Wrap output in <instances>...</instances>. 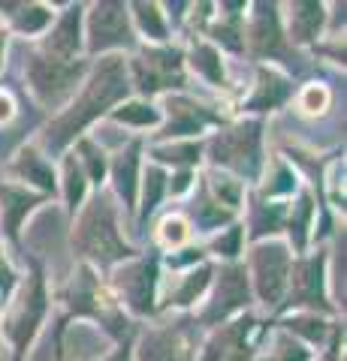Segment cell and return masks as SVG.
<instances>
[{"mask_svg":"<svg viewBox=\"0 0 347 361\" xmlns=\"http://www.w3.org/2000/svg\"><path fill=\"white\" fill-rule=\"evenodd\" d=\"M127 94V73H124V61L121 58H106L100 61L94 70L91 82H88L85 94L79 103H73L70 111H64L61 118L52 121V127L46 133V145L52 151H61L66 142H73L88 123L100 118L109 106H115L121 97Z\"/></svg>","mask_w":347,"mask_h":361,"instance_id":"cell-1","label":"cell"},{"mask_svg":"<svg viewBox=\"0 0 347 361\" xmlns=\"http://www.w3.org/2000/svg\"><path fill=\"white\" fill-rule=\"evenodd\" d=\"M73 241L85 256H91L94 262H100V265H112V262L127 259L133 253L130 247L121 241L115 211H112L109 199L103 193H100L91 205L85 208V214L79 217V226H76Z\"/></svg>","mask_w":347,"mask_h":361,"instance_id":"cell-2","label":"cell"},{"mask_svg":"<svg viewBox=\"0 0 347 361\" xmlns=\"http://www.w3.org/2000/svg\"><path fill=\"white\" fill-rule=\"evenodd\" d=\"M211 160L233 169L245 178H257L260 172V123H239L233 130H223L211 142Z\"/></svg>","mask_w":347,"mask_h":361,"instance_id":"cell-3","label":"cell"},{"mask_svg":"<svg viewBox=\"0 0 347 361\" xmlns=\"http://www.w3.org/2000/svg\"><path fill=\"white\" fill-rule=\"evenodd\" d=\"M79 73H82V63L61 61V58H52V54H33L28 63L33 94L46 106H58L73 90V85L79 82Z\"/></svg>","mask_w":347,"mask_h":361,"instance_id":"cell-4","label":"cell"},{"mask_svg":"<svg viewBox=\"0 0 347 361\" xmlns=\"http://www.w3.org/2000/svg\"><path fill=\"white\" fill-rule=\"evenodd\" d=\"M42 313H46V286H42L40 271H33L30 283L25 286V292H21V298H18L13 319L6 325V334L13 337V346H16V361H21V355H25V349L30 343L33 331H37Z\"/></svg>","mask_w":347,"mask_h":361,"instance_id":"cell-5","label":"cell"},{"mask_svg":"<svg viewBox=\"0 0 347 361\" xmlns=\"http://www.w3.org/2000/svg\"><path fill=\"white\" fill-rule=\"evenodd\" d=\"M290 253L281 244H263L254 250V280L266 304H278L290 280Z\"/></svg>","mask_w":347,"mask_h":361,"instance_id":"cell-6","label":"cell"},{"mask_svg":"<svg viewBox=\"0 0 347 361\" xmlns=\"http://www.w3.org/2000/svg\"><path fill=\"white\" fill-rule=\"evenodd\" d=\"M88 33H91L88 49L94 54L112 49V45H133L124 4H97L91 13V21H88Z\"/></svg>","mask_w":347,"mask_h":361,"instance_id":"cell-7","label":"cell"},{"mask_svg":"<svg viewBox=\"0 0 347 361\" xmlns=\"http://www.w3.org/2000/svg\"><path fill=\"white\" fill-rule=\"evenodd\" d=\"M133 75L142 94H154L160 87L182 85V58L178 51H145L133 61Z\"/></svg>","mask_w":347,"mask_h":361,"instance_id":"cell-8","label":"cell"},{"mask_svg":"<svg viewBox=\"0 0 347 361\" xmlns=\"http://www.w3.org/2000/svg\"><path fill=\"white\" fill-rule=\"evenodd\" d=\"M245 277L248 274H245V268H239V265L220 271L215 301H211L208 310H206V322H218L227 313H233V310H239V307L248 304V280Z\"/></svg>","mask_w":347,"mask_h":361,"instance_id":"cell-9","label":"cell"},{"mask_svg":"<svg viewBox=\"0 0 347 361\" xmlns=\"http://www.w3.org/2000/svg\"><path fill=\"white\" fill-rule=\"evenodd\" d=\"M142 361H190V341L187 331L170 325V329H154L142 337L139 349Z\"/></svg>","mask_w":347,"mask_h":361,"instance_id":"cell-10","label":"cell"},{"mask_svg":"<svg viewBox=\"0 0 347 361\" xmlns=\"http://www.w3.org/2000/svg\"><path fill=\"white\" fill-rule=\"evenodd\" d=\"M154 259L148 262H136V265H130V268H124L118 274V286H121V292H124V298H127V304L136 313H151V301H154Z\"/></svg>","mask_w":347,"mask_h":361,"instance_id":"cell-11","label":"cell"},{"mask_svg":"<svg viewBox=\"0 0 347 361\" xmlns=\"http://www.w3.org/2000/svg\"><path fill=\"white\" fill-rule=\"evenodd\" d=\"M290 280H293V295H290L293 304L327 307V298H323V256L290 265Z\"/></svg>","mask_w":347,"mask_h":361,"instance_id":"cell-12","label":"cell"},{"mask_svg":"<svg viewBox=\"0 0 347 361\" xmlns=\"http://www.w3.org/2000/svg\"><path fill=\"white\" fill-rule=\"evenodd\" d=\"M260 13L254 18V27H251V39H254V51L257 54H284L287 45L281 37V27H278V16H275V6H266L260 4L257 6Z\"/></svg>","mask_w":347,"mask_h":361,"instance_id":"cell-13","label":"cell"},{"mask_svg":"<svg viewBox=\"0 0 347 361\" xmlns=\"http://www.w3.org/2000/svg\"><path fill=\"white\" fill-rule=\"evenodd\" d=\"M40 205V196H30L18 187H0V211H4V232L9 238H18V229H21V220L28 217L30 208Z\"/></svg>","mask_w":347,"mask_h":361,"instance_id":"cell-14","label":"cell"},{"mask_svg":"<svg viewBox=\"0 0 347 361\" xmlns=\"http://www.w3.org/2000/svg\"><path fill=\"white\" fill-rule=\"evenodd\" d=\"M79 6L66 9L64 18L58 21V27H54V33L49 37L46 49L52 58H61V61H70V54H76V49H79Z\"/></svg>","mask_w":347,"mask_h":361,"instance_id":"cell-15","label":"cell"},{"mask_svg":"<svg viewBox=\"0 0 347 361\" xmlns=\"http://www.w3.org/2000/svg\"><path fill=\"white\" fill-rule=\"evenodd\" d=\"M170 127H166V135H184V133H199L208 121H215L203 106L190 103V99H170Z\"/></svg>","mask_w":347,"mask_h":361,"instance_id":"cell-16","label":"cell"},{"mask_svg":"<svg viewBox=\"0 0 347 361\" xmlns=\"http://www.w3.org/2000/svg\"><path fill=\"white\" fill-rule=\"evenodd\" d=\"M136 172H139V142H133L127 151L118 154L115 166H112L115 187H118V193L124 199L127 208H133V202H136Z\"/></svg>","mask_w":347,"mask_h":361,"instance_id":"cell-17","label":"cell"},{"mask_svg":"<svg viewBox=\"0 0 347 361\" xmlns=\"http://www.w3.org/2000/svg\"><path fill=\"white\" fill-rule=\"evenodd\" d=\"M287 90H290V87H287V82H284L281 75L263 70V73H260V85H257V94L251 97L248 109H275L278 103H284Z\"/></svg>","mask_w":347,"mask_h":361,"instance_id":"cell-18","label":"cell"},{"mask_svg":"<svg viewBox=\"0 0 347 361\" xmlns=\"http://www.w3.org/2000/svg\"><path fill=\"white\" fill-rule=\"evenodd\" d=\"M323 21V6L320 4H296L293 6V25H290V33L299 42H308L317 37Z\"/></svg>","mask_w":347,"mask_h":361,"instance_id":"cell-19","label":"cell"},{"mask_svg":"<svg viewBox=\"0 0 347 361\" xmlns=\"http://www.w3.org/2000/svg\"><path fill=\"white\" fill-rule=\"evenodd\" d=\"M18 175H25L28 180H33L37 187H42V190H52L54 187V172H52V166L49 163H42V157H37V154H21V160H18Z\"/></svg>","mask_w":347,"mask_h":361,"instance_id":"cell-20","label":"cell"},{"mask_svg":"<svg viewBox=\"0 0 347 361\" xmlns=\"http://www.w3.org/2000/svg\"><path fill=\"white\" fill-rule=\"evenodd\" d=\"M194 217H196V223L203 226V229H215V226L230 220V214L218 205L215 196H208V190H203V196H199V202L194 205Z\"/></svg>","mask_w":347,"mask_h":361,"instance_id":"cell-21","label":"cell"},{"mask_svg":"<svg viewBox=\"0 0 347 361\" xmlns=\"http://www.w3.org/2000/svg\"><path fill=\"white\" fill-rule=\"evenodd\" d=\"M208 277H211V268H199V271H194V274H187L184 283L170 292V304H190V301H196V295L206 289Z\"/></svg>","mask_w":347,"mask_h":361,"instance_id":"cell-22","label":"cell"},{"mask_svg":"<svg viewBox=\"0 0 347 361\" xmlns=\"http://www.w3.org/2000/svg\"><path fill=\"white\" fill-rule=\"evenodd\" d=\"M194 66L208 78V82L223 85V66H220V58L211 45H196L194 49Z\"/></svg>","mask_w":347,"mask_h":361,"instance_id":"cell-23","label":"cell"},{"mask_svg":"<svg viewBox=\"0 0 347 361\" xmlns=\"http://www.w3.org/2000/svg\"><path fill=\"white\" fill-rule=\"evenodd\" d=\"M158 111L145 103H130V106H121L115 109V121L121 123H136V127H151V123H158Z\"/></svg>","mask_w":347,"mask_h":361,"instance_id":"cell-24","label":"cell"},{"mask_svg":"<svg viewBox=\"0 0 347 361\" xmlns=\"http://www.w3.org/2000/svg\"><path fill=\"white\" fill-rule=\"evenodd\" d=\"M49 18H52V13L46 6H21V13L16 16V27L21 33H37L49 25Z\"/></svg>","mask_w":347,"mask_h":361,"instance_id":"cell-25","label":"cell"},{"mask_svg":"<svg viewBox=\"0 0 347 361\" xmlns=\"http://www.w3.org/2000/svg\"><path fill=\"white\" fill-rule=\"evenodd\" d=\"M133 9H136V18H139L142 30L148 33L151 39H166V27H163V21H160L158 6H154V4H136Z\"/></svg>","mask_w":347,"mask_h":361,"instance_id":"cell-26","label":"cell"},{"mask_svg":"<svg viewBox=\"0 0 347 361\" xmlns=\"http://www.w3.org/2000/svg\"><path fill=\"white\" fill-rule=\"evenodd\" d=\"M64 175H66V202H70V208L76 211V205H79L82 196H85V175H82V166L70 157V160H66Z\"/></svg>","mask_w":347,"mask_h":361,"instance_id":"cell-27","label":"cell"},{"mask_svg":"<svg viewBox=\"0 0 347 361\" xmlns=\"http://www.w3.org/2000/svg\"><path fill=\"white\" fill-rule=\"evenodd\" d=\"M266 361H308V349L302 346V343H296L293 337L278 334L272 355H269Z\"/></svg>","mask_w":347,"mask_h":361,"instance_id":"cell-28","label":"cell"},{"mask_svg":"<svg viewBox=\"0 0 347 361\" xmlns=\"http://www.w3.org/2000/svg\"><path fill=\"white\" fill-rule=\"evenodd\" d=\"M163 172L160 169H148V175H145V202H142V217H148V214L158 208L160 202V193H163Z\"/></svg>","mask_w":347,"mask_h":361,"instance_id":"cell-29","label":"cell"},{"mask_svg":"<svg viewBox=\"0 0 347 361\" xmlns=\"http://www.w3.org/2000/svg\"><path fill=\"white\" fill-rule=\"evenodd\" d=\"M308 217H311V196H302L299 205L293 211V217H290V235H293L296 247L305 244V226H308Z\"/></svg>","mask_w":347,"mask_h":361,"instance_id":"cell-30","label":"cell"},{"mask_svg":"<svg viewBox=\"0 0 347 361\" xmlns=\"http://www.w3.org/2000/svg\"><path fill=\"white\" fill-rule=\"evenodd\" d=\"M154 157L163 163H194L199 157V145H175V148H158Z\"/></svg>","mask_w":347,"mask_h":361,"instance_id":"cell-31","label":"cell"},{"mask_svg":"<svg viewBox=\"0 0 347 361\" xmlns=\"http://www.w3.org/2000/svg\"><path fill=\"white\" fill-rule=\"evenodd\" d=\"M211 187H215V196H218L215 202H220V205H230V208L239 205V196H242L239 180H230V178L215 180V178H211Z\"/></svg>","mask_w":347,"mask_h":361,"instance_id":"cell-32","label":"cell"},{"mask_svg":"<svg viewBox=\"0 0 347 361\" xmlns=\"http://www.w3.org/2000/svg\"><path fill=\"white\" fill-rule=\"evenodd\" d=\"M160 235H163V241L166 244H182L187 238V223L182 217H166L163 226H160Z\"/></svg>","mask_w":347,"mask_h":361,"instance_id":"cell-33","label":"cell"},{"mask_svg":"<svg viewBox=\"0 0 347 361\" xmlns=\"http://www.w3.org/2000/svg\"><path fill=\"white\" fill-rule=\"evenodd\" d=\"M79 148H82V157H85V163H88V175H91L94 180H100V178H103V172H106L103 154H100L91 142H82Z\"/></svg>","mask_w":347,"mask_h":361,"instance_id":"cell-34","label":"cell"},{"mask_svg":"<svg viewBox=\"0 0 347 361\" xmlns=\"http://www.w3.org/2000/svg\"><path fill=\"white\" fill-rule=\"evenodd\" d=\"M239 244H242V229H239V226H233V229L223 235V238L215 241V250L223 253V256H236L239 253Z\"/></svg>","mask_w":347,"mask_h":361,"instance_id":"cell-35","label":"cell"},{"mask_svg":"<svg viewBox=\"0 0 347 361\" xmlns=\"http://www.w3.org/2000/svg\"><path fill=\"white\" fill-rule=\"evenodd\" d=\"M278 223H281V208L272 205V211L263 208L260 217H257V232H275Z\"/></svg>","mask_w":347,"mask_h":361,"instance_id":"cell-36","label":"cell"},{"mask_svg":"<svg viewBox=\"0 0 347 361\" xmlns=\"http://www.w3.org/2000/svg\"><path fill=\"white\" fill-rule=\"evenodd\" d=\"M327 103V90L323 87H308V94L305 99H302V109H308V111H320V106Z\"/></svg>","mask_w":347,"mask_h":361,"instance_id":"cell-37","label":"cell"},{"mask_svg":"<svg viewBox=\"0 0 347 361\" xmlns=\"http://www.w3.org/2000/svg\"><path fill=\"white\" fill-rule=\"evenodd\" d=\"M9 118H13V99L0 94V121H9Z\"/></svg>","mask_w":347,"mask_h":361,"instance_id":"cell-38","label":"cell"},{"mask_svg":"<svg viewBox=\"0 0 347 361\" xmlns=\"http://www.w3.org/2000/svg\"><path fill=\"white\" fill-rule=\"evenodd\" d=\"M0 286H4V289L13 286V274H9V268L4 262V253H0Z\"/></svg>","mask_w":347,"mask_h":361,"instance_id":"cell-39","label":"cell"},{"mask_svg":"<svg viewBox=\"0 0 347 361\" xmlns=\"http://www.w3.org/2000/svg\"><path fill=\"white\" fill-rule=\"evenodd\" d=\"M290 325H296V329H302V325H311V322H290ZM308 337H311V341H320V337H323V329H308Z\"/></svg>","mask_w":347,"mask_h":361,"instance_id":"cell-40","label":"cell"},{"mask_svg":"<svg viewBox=\"0 0 347 361\" xmlns=\"http://www.w3.org/2000/svg\"><path fill=\"white\" fill-rule=\"evenodd\" d=\"M4 42H6V37H4V30H0V54H4Z\"/></svg>","mask_w":347,"mask_h":361,"instance_id":"cell-41","label":"cell"},{"mask_svg":"<svg viewBox=\"0 0 347 361\" xmlns=\"http://www.w3.org/2000/svg\"><path fill=\"white\" fill-rule=\"evenodd\" d=\"M327 361H335V353H329V355H327Z\"/></svg>","mask_w":347,"mask_h":361,"instance_id":"cell-42","label":"cell"}]
</instances>
